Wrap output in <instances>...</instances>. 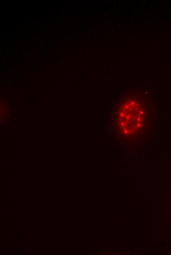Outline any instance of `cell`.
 Segmentation results:
<instances>
[{
	"instance_id": "obj_1",
	"label": "cell",
	"mask_w": 171,
	"mask_h": 255,
	"mask_svg": "<svg viewBox=\"0 0 171 255\" xmlns=\"http://www.w3.org/2000/svg\"><path fill=\"white\" fill-rule=\"evenodd\" d=\"M117 130L119 135L134 137L142 135L148 128L150 109L141 96H126L116 107Z\"/></svg>"
}]
</instances>
